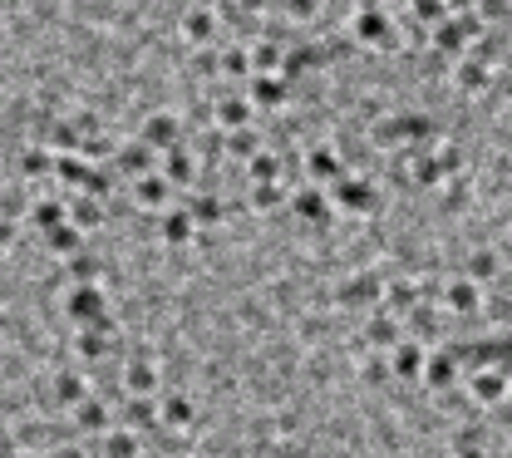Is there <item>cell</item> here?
<instances>
[{
	"label": "cell",
	"mask_w": 512,
	"mask_h": 458,
	"mask_svg": "<svg viewBox=\"0 0 512 458\" xmlns=\"http://www.w3.org/2000/svg\"><path fill=\"white\" fill-rule=\"evenodd\" d=\"M350 40L365 50H394L399 45V25L389 20V5L360 0V10L350 15Z\"/></svg>",
	"instance_id": "6da1fadb"
},
{
	"label": "cell",
	"mask_w": 512,
	"mask_h": 458,
	"mask_svg": "<svg viewBox=\"0 0 512 458\" xmlns=\"http://www.w3.org/2000/svg\"><path fill=\"white\" fill-rule=\"evenodd\" d=\"M64 316L74 321V330L109 321V301H104V286H69V296H64Z\"/></svg>",
	"instance_id": "7a4b0ae2"
},
{
	"label": "cell",
	"mask_w": 512,
	"mask_h": 458,
	"mask_svg": "<svg viewBox=\"0 0 512 458\" xmlns=\"http://www.w3.org/2000/svg\"><path fill=\"white\" fill-rule=\"evenodd\" d=\"M138 138H143L158 158H168L173 148H183V119H178V114H168V109H153V114L138 124Z\"/></svg>",
	"instance_id": "3957f363"
},
{
	"label": "cell",
	"mask_w": 512,
	"mask_h": 458,
	"mask_svg": "<svg viewBox=\"0 0 512 458\" xmlns=\"http://www.w3.org/2000/svg\"><path fill=\"white\" fill-rule=\"evenodd\" d=\"M306 178L316 183V188H335L340 178H345V158H340V148L330 143V138H320L306 148Z\"/></svg>",
	"instance_id": "277c9868"
},
{
	"label": "cell",
	"mask_w": 512,
	"mask_h": 458,
	"mask_svg": "<svg viewBox=\"0 0 512 458\" xmlns=\"http://www.w3.org/2000/svg\"><path fill=\"white\" fill-rule=\"evenodd\" d=\"M252 119H256V104L247 99V94L227 89V94H217V99H212V124H217L222 133L252 129Z\"/></svg>",
	"instance_id": "5b68a950"
},
{
	"label": "cell",
	"mask_w": 512,
	"mask_h": 458,
	"mask_svg": "<svg viewBox=\"0 0 512 458\" xmlns=\"http://www.w3.org/2000/svg\"><path fill=\"white\" fill-rule=\"evenodd\" d=\"M217 10H197V5H188L183 10V20H178V40L188 45V50H212V40H217Z\"/></svg>",
	"instance_id": "8992f818"
},
{
	"label": "cell",
	"mask_w": 512,
	"mask_h": 458,
	"mask_svg": "<svg viewBox=\"0 0 512 458\" xmlns=\"http://www.w3.org/2000/svg\"><path fill=\"white\" fill-rule=\"evenodd\" d=\"M488 79H493V65L488 60H478V55H463V60H453L448 65V89L453 94H483L488 89Z\"/></svg>",
	"instance_id": "52a82bcc"
},
{
	"label": "cell",
	"mask_w": 512,
	"mask_h": 458,
	"mask_svg": "<svg viewBox=\"0 0 512 458\" xmlns=\"http://www.w3.org/2000/svg\"><path fill=\"white\" fill-rule=\"evenodd\" d=\"M330 197H335V202H340L345 212H360V217L380 207V193H375V183H370V178H355V173H345V178H340V183L330 188Z\"/></svg>",
	"instance_id": "ba28073f"
},
{
	"label": "cell",
	"mask_w": 512,
	"mask_h": 458,
	"mask_svg": "<svg viewBox=\"0 0 512 458\" xmlns=\"http://www.w3.org/2000/svg\"><path fill=\"white\" fill-rule=\"evenodd\" d=\"M114 168H119V173H128V183H138V178L158 173V153H153L143 138H128V143H119V158H114Z\"/></svg>",
	"instance_id": "9c48e42d"
},
{
	"label": "cell",
	"mask_w": 512,
	"mask_h": 458,
	"mask_svg": "<svg viewBox=\"0 0 512 458\" xmlns=\"http://www.w3.org/2000/svg\"><path fill=\"white\" fill-rule=\"evenodd\" d=\"M247 99L256 109H281L291 99V79L286 74H252L247 79Z\"/></svg>",
	"instance_id": "30bf717a"
},
{
	"label": "cell",
	"mask_w": 512,
	"mask_h": 458,
	"mask_svg": "<svg viewBox=\"0 0 512 458\" xmlns=\"http://www.w3.org/2000/svg\"><path fill=\"white\" fill-rule=\"evenodd\" d=\"M424 370H429V355H424L419 340H399V345L389 350V375H399V380H424Z\"/></svg>",
	"instance_id": "8fae6325"
},
{
	"label": "cell",
	"mask_w": 512,
	"mask_h": 458,
	"mask_svg": "<svg viewBox=\"0 0 512 458\" xmlns=\"http://www.w3.org/2000/svg\"><path fill=\"white\" fill-rule=\"evenodd\" d=\"M439 306H444L448 316H473L478 306H483V291H478V281H468V276H458V281H448L444 296H439Z\"/></svg>",
	"instance_id": "7c38bea8"
},
{
	"label": "cell",
	"mask_w": 512,
	"mask_h": 458,
	"mask_svg": "<svg viewBox=\"0 0 512 458\" xmlns=\"http://www.w3.org/2000/svg\"><path fill=\"white\" fill-rule=\"evenodd\" d=\"M124 429H133V434H158L163 429V399H128Z\"/></svg>",
	"instance_id": "4fadbf2b"
},
{
	"label": "cell",
	"mask_w": 512,
	"mask_h": 458,
	"mask_svg": "<svg viewBox=\"0 0 512 458\" xmlns=\"http://www.w3.org/2000/svg\"><path fill=\"white\" fill-rule=\"evenodd\" d=\"M252 50V69L256 74H286V55H291V45H281L276 35H261L247 45Z\"/></svg>",
	"instance_id": "5bb4252c"
},
{
	"label": "cell",
	"mask_w": 512,
	"mask_h": 458,
	"mask_svg": "<svg viewBox=\"0 0 512 458\" xmlns=\"http://www.w3.org/2000/svg\"><path fill=\"white\" fill-rule=\"evenodd\" d=\"M168 197H173V183L163 178V168L133 183V202H138L143 212H168Z\"/></svg>",
	"instance_id": "9a60e30c"
},
{
	"label": "cell",
	"mask_w": 512,
	"mask_h": 458,
	"mask_svg": "<svg viewBox=\"0 0 512 458\" xmlns=\"http://www.w3.org/2000/svg\"><path fill=\"white\" fill-rule=\"evenodd\" d=\"M50 399H55L60 409H69V414H74V409L89 399V380H84V375H74V370H60V375L50 380Z\"/></svg>",
	"instance_id": "2e32d148"
},
{
	"label": "cell",
	"mask_w": 512,
	"mask_h": 458,
	"mask_svg": "<svg viewBox=\"0 0 512 458\" xmlns=\"http://www.w3.org/2000/svg\"><path fill=\"white\" fill-rule=\"evenodd\" d=\"M380 296H384V286L375 271H360V276H350V281L340 286V306H375Z\"/></svg>",
	"instance_id": "e0dca14e"
},
{
	"label": "cell",
	"mask_w": 512,
	"mask_h": 458,
	"mask_svg": "<svg viewBox=\"0 0 512 458\" xmlns=\"http://www.w3.org/2000/svg\"><path fill=\"white\" fill-rule=\"evenodd\" d=\"M124 394L128 399H153V394H158V365H153V360L124 365Z\"/></svg>",
	"instance_id": "ac0fdd59"
},
{
	"label": "cell",
	"mask_w": 512,
	"mask_h": 458,
	"mask_svg": "<svg viewBox=\"0 0 512 458\" xmlns=\"http://www.w3.org/2000/svg\"><path fill=\"white\" fill-rule=\"evenodd\" d=\"M163 242L168 247H192V237H197V222H192L188 207H173V212H163Z\"/></svg>",
	"instance_id": "d6986e66"
},
{
	"label": "cell",
	"mask_w": 512,
	"mask_h": 458,
	"mask_svg": "<svg viewBox=\"0 0 512 458\" xmlns=\"http://www.w3.org/2000/svg\"><path fill=\"white\" fill-rule=\"evenodd\" d=\"M291 212L296 217H306V222H330V197H325V188H301V193H291Z\"/></svg>",
	"instance_id": "ffe728a7"
},
{
	"label": "cell",
	"mask_w": 512,
	"mask_h": 458,
	"mask_svg": "<svg viewBox=\"0 0 512 458\" xmlns=\"http://www.w3.org/2000/svg\"><path fill=\"white\" fill-rule=\"evenodd\" d=\"M399 316H389V311H375V316H370V321H365V345H380V350H394V345H399Z\"/></svg>",
	"instance_id": "44dd1931"
},
{
	"label": "cell",
	"mask_w": 512,
	"mask_h": 458,
	"mask_svg": "<svg viewBox=\"0 0 512 458\" xmlns=\"http://www.w3.org/2000/svg\"><path fill=\"white\" fill-rule=\"evenodd\" d=\"M99 454L104 458H143V439H138L133 429H109V434L99 439Z\"/></svg>",
	"instance_id": "7402d4cb"
},
{
	"label": "cell",
	"mask_w": 512,
	"mask_h": 458,
	"mask_svg": "<svg viewBox=\"0 0 512 458\" xmlns=\"http://www.w3.org/2000/svg\"><path fill=\"white\" fill-rule=\"evenodd\" d=\"M74 429L79 434H109V409H104V399H84L79 409H74Z\"/></svg>",
	"instance_id": "603a6c76"
},
{
	"label": "cell",
	"mask_w": 512,
	"mask_h": 458,
	"mask_svg": "<svg viewBox=\"0 0 512 458\" xmlns=\"http://www.w3.org/2000/svg\"><path fill=\"white\" fill-rule=\"evenodd\" d=\"M247 183H252V188H276V183H286V178H281V158H276L271 148L256 153L252 163H247Z\"/></svg>",
	"instance_id": "cb8c5ba5"
},
{
	"label": "cell",
	"mask_w": 512,
	"mask_h": 458,
	"mask_svg": "<svg viewBox=\"0 0 512 458\" xmlns=\"http://www.w3.org/2000/svg\"><path fill=\"white\" fill-rule=\"evenodd\" d=\"M69 222H74L79 232L104 227V202H99V197H74V202H69Z\"/></svg>",
	"instance_id": "d4e9b609"
},
{
	"label": "cell",
	"mask_w": 512,
	"mask_h": 458,
	"mask_svg": "<svg viewBox=\"0 0 512 458\" xmlns=\"http://www.w3.org/2000/svg\"><path fill=\"white\" fill-rule=\"evenodd\" d=\"M256 69H252V50L247 45H222V79H252Z\"/></svg>",
	"instance_id": "484cf974"
},
{
	"label": "cell",
	"mask_w": 512,
	"mask_h": 458,
	"mask_svg": "<svg viewBox=\"0 0 512 458\" xmlns=\"http://www.w3.org/2000/svg\"><path fill=\"white\" fill-rule=\"evenodd\" d=\"M163 178L178 188V183H192L197 178V158H192L188 148H173L168 158H163Z\"/></svg>",
	"instance_id": "4316f807"
},
{
	"label": "cell",
	"mask_w": 512,
	"mask_h": 458,
	"mask_svg": "<svg viewBox=\"0 0 512 458\" xmlns=\"http://www.w3.org/2000/svg\"><path fill=\"white\" fill-rule=\"evenodd\" d=\"M45 242H50V252H55V257H64V262L84 252V232H79L74 222H64V227H55V232H50Z\"/></svg>",
	"instance_id": "83f0119b"
},
{
	"label": "cell",
	"mask_w": 512,
	"mask_h": 458,
	"mask_svg": "<svg viewBox=\"0 0 512 458\" xmlns=\"http://www.w3.org/2000/svg\"><path fill=\"white\" fill-rule=\"evenodd\" d=\"M227 158H242V163H252L256 153H266V143H261V133L256 129H242V133H227V148H222Z\"/></svg>",
	"instance_id": "f1b7e54d"
},
{
	"label": "cell",
	"mask_w": 512,
	"mask_h": 458,
	"mask_svg": "<svg viewBox=\"0 0 512 458\" xmlns=\"http://www.w3.org/2000/svg\"><path fill=\"white\" fill-rule=\"evenodd\" d=\"M468 390H473V399H483V404H493V399H503V390H508V380H503L498 370H473V380H468Z\"/></svg>",
	"instance_id": "f546056e"
},
{
	"label": "cell",
	"mask_w": 512,
	"mask_h": 458,
	"mask_svg": "<svg viewBox=\"0 0 512 458\" xmlns=\"http://www.w3.org/2000/svg\"><path fill=\"white\" fill-rule=\"evenodd\" d=\"M192 399L188 394H168L163 399V429H192Z\"/></svg>",
	"instance_id": "4dcf8cb0"
},
{
	"label": "cell",
	"mask_w": 512,
	"mask_h": 458,
	"mask_svg": "<svg viewBox=\"0 0 512 458\" xmlns=\"http://www.w3.org/2000/svg\"><path fill=\"white\" fill-rule=\"evenodd\" d=\"M99 271H104V266H99V257H89V252H79V257L64 262V276H69L74 286H99Z\"/></svg>",
	"instance_id": "1f68e13d"
},
{
	"label": "cell",
	"mask_w": 512,
	"mask_h": 458,
	"mask_svg": "<svg viewBox=\"0 0 512 458\" xmlns=\"http://www.w3.org/2000/svg\"><path fill=\"white\" fill-rule=\"evenodd\" d=\"M463 276H468V281H478V286H483V281H493V276H498V252H488V247H483V252H468Z\"/></svg>",
	"instance_id": "d6a6232c"
},
{
	"label": "cell",
	"mask_w": 512,
	"mask_h": 458,
	"mask_svg": "<svg viewBox=\"0 0 512 458\" xmlns=\"http://www.w3.org/2000/svg\"><path fill=\"white\" fill-rule=\"evenodd\" d=\"M453 380H458V365H453V355H429L424 385H429V390H448Z\"/></svg>",
	"instance_id": "836d02e7"
},
{
	"label": "cell",
	"mask_w": 512,
	"mask_h": 458,
	"mask_svg": "<svg viewBox=\"0 0 512 458\" xmlns=\"http://www.w3.org/2000/svg\"><path fill=\"white\" fill-rule=\"evenodd\" d=\"M434 158H439V168H444V178H463V143L458 138H444V143H434Z\"/></svg>",
	"instance_id": "e575fe53"
},
{
	"label": "cell",
	"mask_w": 512,
	"mask_h": 458,
	"mask_svg": "<svg viewBox=\"0 0 512 458\" xmlns=\"http://www.w3.org/2000/svg\"><path fill=\"white\" fill-rule=\"evenodd\" d=\"M188 212H192V222H197V227H217V222H222V202H217L212 193L188 197Z\"/></svg>",
	"instance_id": "d590c367"
},
{
	"label": "cell",
	"mask_w": 512,
	"mask_h": 458,
	"mask_svg": "<svg viewBox=\"0 0 512 458\" xmlns=\"http://www.w3.org/2000/svg\"><path fill=\"white\" fill-rule=\"evenodd\" d=\"M478 15H483L488 25H503L512 15V0H478Z\"/></svg>",
	"instance_id": "8d00e7d4"
},
{
	"label": "cell",
	"mask_w": 512,
	"mask_h": 458,
	"mask_svg": "<svg viewBox=\"0 0 512 458\" xmlns=\"http://www.w3.org/2000/svg\"><path fill=\"white\" fill-rule=\"evenodd\" d=\"M232 10H237L242 20H261V15L271 10V0H232Z\"/></svg>",
	"instance_id": "74e56055"
},
{
	"label": "cell",
	"mask_w": 512,
	"mask_h": 458,
	"mask_svg": "<svg viewBox=\"0 0 512 458\" xmlns=\"http://www.w3.org/2000/svg\"><path fill=\"white\" fill-rule=\"evenodd\" d=\"M286 10H291L296 20H311V15L320 10V0H286Z\"/></svg>",
	"instance_id": "f35d334b"
},
{
	"label": "cell",
	"mask_w": 512,
	"mask_h": 458,
	"mask_svg": "<svg viewBox=\"0 0 512 458\" xmlns=\"http://www.w3.org/2000/svg\"><path fill=\"white\" fill-rule=\"evenodd\" d=\"M384 375H389V370H384L380 360H370V365H365V380H370V385H384Z\"/></svg>",
	"instance_id": "ab89813d"
},
{
	"label": "cell",
	"mask_w": 512,
	"mask_h": 458,
	"mask_svg": "<svg viewBox=\"0 0 512 458\" xmlns=\"http://www.w3.org/2000/svg\"><path fill=\"white\" fill-rule=\"evenodd\" d=\"M188 5H197V10H217L222 0H188Z\"/></svg>",
	"instance_id": "60d3db41"
},
{
	"label": "cell",
	"mask_w": 512,
	"mask_h": 458,
	"mask_svg": "<svg viewBox=\"0 0 512 458\" xmlns=\"http://www.w3.org/2000/svg\"><path fill=\"white\" fill-rule=\"evenodd\" d=\"M453 458H488V454H483V449H458Z\"/></svg>",
	"instance_id": "b9f144b4"
},
{
	"label": "cell",
	"mask_w": 512,
	"mask_h": 458,
	"mask_svg": "<svg viewBox=\"0 0 512 458\" xmlns=\"http://www.w3.org/2000/svg\"><path fill=\"white\" fill-rule=\"evenodd\" d=\"M50 458H84L79 449H60V454H50Z\"/></svg>",
	"instance_id": "7bdbcfd3"
},
{
	"label": "cell",
	"mask_w": 512,
	"mask_h": 458,
	"mask_svg": "<svg viewBox=\"0 0 512 458\" xmlns=\"http://www.w3.org/2000/svg\"><path fill=\"white\" fill-rule=\"evenodd\" d=\"M15 458H35V454H15Z\"/></svg>",
	"instance_id": "ee69618b"
},
{
	"label": "cell",
	"mask_w": 512,
	"mask_h": 458,
	"mask_svg": "<svg viewBox=\"0 0 512 458\" xmlns=\"http://www.w3.org/2000/svg\"><path fill=\"white\" fill-rule=\"evenodd\" d=\"M375 5H384V0H375Z\"/></svg>",
	"instance_id": "f6af8a7d"
},
{
	"label": "cell",
	"mask_w": 512,
	"mask_h": 458,
	"mask_svg": "<svg viewBox=\"0 0 512 458\" xmlns=\"http://www.w3.org/2000/svg\"><path fill=\"white\" fill-rule=\"evenodd\" d=\"M508 458H512V449H508Z\"/></svg>",
	"instance_id": "bcb514c9"
},
{
	"label": "cell",
	"mask_w": 512,
	"mask_h": 458,
	"mask_svg": "<svg viewBox=\"0 0 512 458\" xmlns=\"http://www.w3.org/2000/svg\"><path fill=\"white\" fill-rule=\"evenodd\" d=\"M320 5H325V0H320Z\"/></svg>",
	"instance_id": "7dc6e473"
}]
</instances>
